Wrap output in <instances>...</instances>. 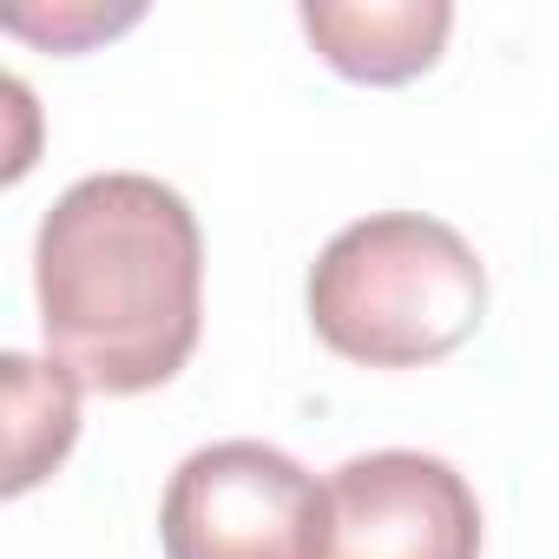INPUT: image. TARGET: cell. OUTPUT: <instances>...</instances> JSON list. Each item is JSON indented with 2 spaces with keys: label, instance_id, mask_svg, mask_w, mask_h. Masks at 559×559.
<instances>
[{
  "label": "cell",
  "instance_id": "5",
  "mask_svg": "<svg viewBox=\"0 0 559 559\" xmlns=\"http://www.w3.org/2000/svg\"><path fill=\"white\" fill-rule=\"evenodd\" d=\"M304 34L343 80L402 86L441 60L454 8L448 0H304Z\"/></svg>",
  "mask_w": 559,
  "mask_h": 559
},
{
  "label": "cell",
  "instance_id": "6",
  "mask_svg": "<svg viewBox=\"0 0 559 559\" xmlns=\"http://www.w3.org/2000/svg\"><path fill=\"white\" fill-rule=\"evenodd\" d=\"M8 493H27L40 474H53L80 435V376L67 362L8 356Z\"/></svg>",
  "mask_w": 559,
  "mask_h": 559
},
{
  "label": "cell",
  "instance_id": "1",
  "mask_svg": "<svg viewBox=\"0 0 559 559\" xmlns=\"http://www.w3.org/2000/svg\"><path fill=\"white\" fill-rule=\"evenodd\" d=\"M34 297L53 362L80 389H165L204 330V237L191 204L145 171L67 185L34 237Z\"/></svg>",
  "mask_w": 559,
  "mask_h": 559
},
{
  "label": "cell",
  "instance_id": "3",
  "mask_svg": "<svg viewBox=\"0 0 559 559\" xmlns=\"http://www.w3.org/2000/svg\"><path fill=\"white\" fill-rule=\"evenodd\" d=\"M165 559H323V487L270 441H211L158 500Z\"/></svg>",
  "mask_w": 559,
  "mask_h": 559
},
{
  "label": "cell",
  "instance_id": "4",
  "mask_svg": "<svg viewBox=\"0 0 559 559\" xmlns=\"http://www.w3.org/2000/svg\"><path fill=\"white\" fill-rule=\"evenodd\" d=\"M323 559H480V500L441 454H356L323 480Z\"/></svg>",
  "mask_w": 559,
  "mask_h": 559
},
{
  "label": "cell",
  "instance_id": "2",
  "mask_svg": "<svg viewBox=\"0 0 559 559\" xmlns=\"http://www.w3.org/2000/svg\"><path fill=\"white\" fill-rule=\"evenodd\" d=\"M487 317V263L428 211H376L343 224L310 263V323L362 369H428Z\"/></svg>",
  "mask_w": 559,
  "mask_h": 559
}]
</instances>
